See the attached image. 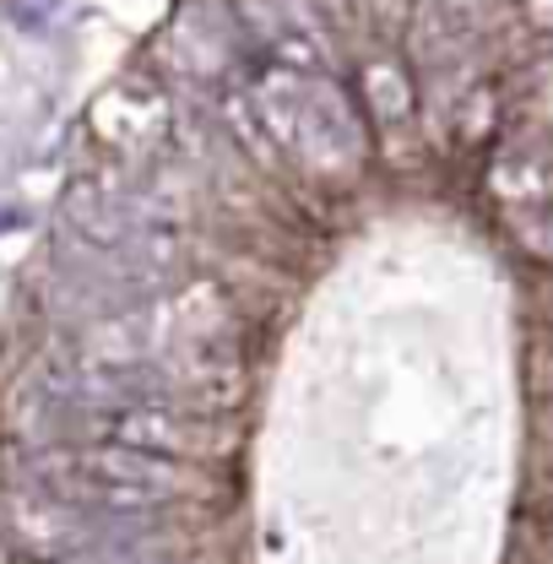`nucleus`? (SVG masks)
Instances as JSON below:
<instances>
[{"instance_id": "obj_1", "label": "nucleus", "mask_w": 553, "mask_h": 564, "mask_svg": "<svg viewBox=\"0 0 553 564\" xmlns=\"http://www.w3.org/2000/svg\"><path fill=\"white\" fill-rule=\"evenodd\" d=\"M202 473L191 462L147 456L126 445H71L33 456V484L61 505H104V510H158L169 499L202 494Z\"/></svg>"}, {"instance_id": "obj_2", "label": "nucleus", "mask_w": 553, "mask_h": 564, "mask_svg": "<svg viewBox=\"0 0 553 564\" xmlns=\"http://www.w3.org/2000/svg\"><path fill=\"white\" fill-rule=\"evenodd\" d=\"M93 445H126L147 456H169V462H202L228 451L217 440V423L207 413H185L174 402H137V408H104L93 419Z\"/></svg>"}, {"instance_id": "obj_3", "label": "nucleus", "mask_w": 553, "mask_h": 564, "mask_svg": "<svg viewBox=\"0 0 553 564\" xmlns=\"http://www.w3.org/2000/svg\"><path fill=\"white\" fill-rule=\"evenodd\" d=\"M0 538L17 554H28V560H39V564H61L87 543L82 516L71 505H61L55 494H44L39 484L0 494Z\"/></svg>"}, {"instance_id": "obj_4", "label": "nucleus", "mask_w": 553, "mask_h": 564, "mask_svg": "<svg viewBox=\"0 0 553 564\" xmlns=\"http://www.w3.org/2000/svg\"><path fill=\"white\" fill-rule=\"evenodd\" d=\"M364 109H369L380 126L413 120V109H418L413 76L397 66V61H369V66H364Z\"/></svg>"}, {"instance_id": "obj_5", "label": "nucleus", "mask_w": 553, "mask_h": 564, "mask_svg": "<svg viewBox=\"0 0 553 564\" xmlns=\"http://www.w3.org/2000/svg\"><path fill=\"white\" fill-rule=\"evenodd\" d=\"M527 250L543 256V261H553V202L538 212V228H527Z\"/></svg>"}, {"instance_id": "obj_6", "label": "nucleus", "mask_w": 553, "mask_h": 564, "mask_svg": "<svg viewBox=\"0 0 553 564\" xmlns=\"http://www.w3.org/2000/svg\"><path fill=\"white\" fill-rule=\"evenodd\" d=\"M521 6H527V22H532V28L553 33V0H521Z\"/></svg>"}, {"instance_id": "obj_7", "label": "nucleus", "mask_w": 553, "mask_h": 564, "mask_svg": "<svg viewBox=\"0 0 553 564\" xmlns=\"http://www.w3.org/2000/svg\"><path fill=\"white\" fill-rule=\"evenodd\" d=\"M408 6H413V0H375V11H380V17H391V22H402V17H408Z\"/></svg>"}]
</instances>
